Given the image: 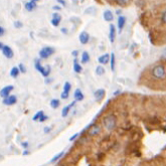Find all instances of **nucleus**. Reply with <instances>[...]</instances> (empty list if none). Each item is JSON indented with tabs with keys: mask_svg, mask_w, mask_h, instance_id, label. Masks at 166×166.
Listing matches in <instances>:
<instances>
[{
	"mask_svg": "<svg viewBox=\"0 0 166 166\" xmlns=\"http://www.w3.org/2000/svg\"><path fill=\"white\" fill-rule=\"evenodd\" d=\"M103 126L107 131H113L117 126V117L114 114H109L104 117Z\"/></svg>",
	"mask_w": 166,
	"mask_h": 166,
	"instance_id": "f257e3e1",
	"label": "nucleus"
},
{
	"mask_svg": "<svg viewBox=\"0 0 166 166\" xmlns=\"http://www.w3.org/2000/svg\"><path fill=\"white\" fill-rule=\"evenodd\" d=\"M151 76L155 80H164L166 76V68L163 64H155L151 70Z\"/></svg>",
	"mask_w": 166,
	"mask_h": 166,
	"instance_id": "f03ea898",
	"label": "nucleus"
},
{
	"mask_svg": "<svg viewBox=\"0 0 166 166\" xmlns=\"http://www.w3.org/2000/svg\"><path fill=\"white\" fill-rule=\"evenodd\" d=\"M54 54H55V50H54V48L50 47V46H46V47H43L42 50H40L39 56H40V59H46L47 58H50V56Z\"/></svg>",
	"mask_w": 166,
	"mask_h": 166,
	"instance_id": "7ed1b4c3",
	"label": "nucleus"
},
{
	"mask_svg": "<svg viewBox=\"0 0 166 166\" xmlns=\"http://www.w3.org/2000/svg\"><path fill=\"white\" fill-rule=\"evenodd\" d=\"M35 68H36V70H37L43 76H48V75H50V66H47L46 68L42 67V64L40 63L38 60H36V63H35Z\"/></svg>",
	"mask_w": 166,
	"mask_h": 166,
	"instance_id": "20e7f679",
	"label": "nucleus"
},
{
	"mask_svg": "<svg viewBox=\"0 0 166 166\" xmlns=\"http://www.w3.org/2000/svg\"><path fill=\"white\" fill-rule=\"evenodd\" d=\"M71 89H72V86L71 84L67 82L66 84H64L63 86V92L62 93V95H60V97H62V99H68V96H70V92H71Z\"/></svg>",
	"mask_w": 166,
	"mask_h": 166,
	"instance_id": "39448f33",
	"label": "nucleus"
},
{
	"mask_svg": "<svg viewBox=\"0 0 166 166\" xmlns=\"http://www.w3.org/2000/svg\"><path fill=\"white\" fill-rule=\"evenodd\" d=\"M17 102V99H16L15 96H12V95H9L6 98H4L3 100V104L6 105V106H12V105L16 104Z\"/></svg>",
	"mask_w": 166,
	"mask_h": 166,
	"instance_id": "423d86ee",
	"label": "nucleus"
},
{
	"mask_svg": "<svg viewBox=\"0 0 166 166\" xmlns=\"http://www.w3.org/2000/svg\"><path fill=\"white\" fill-rule=\"evenodd\" d=\"M2 54L4 55V56H6L7 59H12L13 58V50H11V47L10 46H4L2 47Z\"/></svg>",
	"mask_w": 166,
	"mask_h": 166,
	"instance_id": "0eeeda50",
	"label": "nucleus"
},
{
	"mask_svg": "<svg viewBox=\"0 0 166 166\" xmlns=\"http://www.w3.org/2000/svg\"><path fill=\"white\" fill-rule=\"evenodd\" d=\"M101 127L99 125H93V126L89 129V135L90 136H97L101 133Z\"/></svg>",
	"mask_w": 166,
	"mask_h": 166,
	"instance_id": "6e6552de",
	"label": "nucleus"
},
{
	"mask_svg": "<svg viewBox=\"0 0 166 166\" xmlns=\"http://www.w3.org/2000/svg\"><path fill=\"white\" fill-rule=\"evenodd\" d=\"M116 38V27L114 24H110V28H109V39L113 43L115 42Z\"/></svg>",
	"mask_w": 166,
	"mask_h": 166,
	"instance_id": "1a4fd4ad",
	"label": "nucleus"
},
{
	"mask_svg": "<svg viewBox=\"0 0 166 166\" xmlns=\"http://www.w3.org/2000/svg\"><path fill=\"white\" fill-rule=\"evenodd\" d=\"M105 90L104 89H98L97 91H95L94 93V96H95V98H96V101L97 102H100V101H102L103 98L105 97Z\"/></svg>",
	"mask_w": 166,
	"mask_h": 166,
	"instance_id": "9d476101",
	"label": "nucleus"
},
{
	"mask_svg": "<svg viewBox=\"0 0 166 166\" xmlns=\"http://www.w3.org/2000/svg\"><path fill=\"white\" fill-rule=\"evenodd\" d=\"M13 90V86H6L4 87L1 91H0V96L2 97V98H6V97L9 96L10 92Z\"/></svg>",
	"mask_w": 166,
	"mask_h": 166,
	"instance_id": "9b49d317",
	"label": "nucleus"
},
{
	"mask_svg": "<svg viewBox=\"0 0 166 166\" xmlns=\"http://www.w3.org/2000/svg\"><path fill=\"white\" fill-rule=\"evenodd\" d=\"M126 21H127V19H126V17H125L124 15L118 16V19H117V23H118V28H119L120 31L124 28L125 24H126Z\"/></svg>",
	"mask_w": 166,
	"mask_h": 166,
	"instance_id": "f8f14e48",
	"label": "nucleus"
},
{
	"mask_svg": "<svg viewBox=\"0 0 166 166\" xmlns=\"http://www.w3.org/2000/svg\"><path fill=\"white\" fill-rule=\"evenodd\" d=\"M79 38H80V42L82 44H87L89 42V40H90V35H89L88 32L83 31L82 33L80 34Z\"/></svg>",
	"mask_w": 166,
	"mask_h": 166,
	"instance_id": "ddd939ff",
	"label": "nucleus"
},
{
	"mask_svg": "<svg viewBox=\"0 0 166 166\" xmlns=\"http://www.w3.org/2000/svg\"><path fill=\"white\" fill-rule=\"evenodd\" d=\"M60 21H62V16L59 13H54L52 14V19H51V24L54 26H59Z\"/></svg>",
	"mask_w": 166,
	"mask_h": 166,
	"instance_id": "4468645a",
	"label": "nucleus"
},
{
	"mask_svg": "<svg viewBox=\"0 0 166 166\" xmlns=\"http://www.w3.org/2000/svg\"><path fill=\"white\" fill-rule=\"evenodd\" d=\"M98 62H99L101 64H107L109 62H110V55H109V54H105V55H103L99 56Z\"/></svg>",
	"mask_w": 166,
	"mask_h": 166,
	"instance_id": "2eb2a0df",
	"label": "nucleus"
},
{
	"mask_svg": "<svg viewBox=\"0 0 166 166\" xmlns=\"http://www.w3.org/2000/svg\"><path fill=\"white\" fill-rule=\"evenodd\" d=\"M104 19L105 21H113V19H114V15H113V12L111 10H106L104 12Z\"/></svg>",
	"mask_w": 166,
	"mask_h": 166,
	"instance_id": "dca6fc26",
	"label": "nucleus"
},
{
	"mask_svg": "<svg viewBox=\"0 0 166 166\" xmlns=\"http://www.w3.org/2000/svg\"><path fill=\"white\" fill-rule=\"evenodd\" d=\"M76 101H75V102H72V103H71L70 105H68V106H66L63 109V112H62V115H63V117H67L68 116V114L70 113V110L75 106V104H76Z\"/></svg>",
	"mask_w": 166,
	"mask_h": 166,
	"instance_id": "f3484780",
	"label": "nucleus"
},
{
	"mask_svg": "<svg viewBox=\"0 0 166 166\" xmlns=\"http://www.w3.org/2000/svg\"><path fill=\"white\" fill-rule=\"evenodd\" d=\"M74 97H75V100L76 101H83L84 98H85V96L83 94V92L80 90V89H76V90L75 91V94H74Z\"/></svg>",
	"mask_w": 166,
	"mask_h": 166,
	"instance_id": "a211bd4d",
	"label": "nucleus"
},
{
	"mask_svg": "<svg viewBox=\"0 0 166 166\" xmlns=\"http://www.w3.org/2000/svg\"><path fill=\"white\" fill-rule=\"evenodd\" d=\"M36 6H37L36 5V2L31 1V0H29V1L25 3V9L27 11H33L36 8Z\"/></svg>",
	"mask_w": 166,
	"mask_h": 166,
	"instance_id": "6ab92c4d",
	"label": "nucleus"
},
{
	"mask_svg": "<svg viewBox=\"0 0 166 166\" xmlns=\"http://www.w3.org/2000/svg\"><path fill=\"white\" fill-rule=\"evenodd\" d=\"M110 67H111V70L114 72L115 67H116V56L114 52H112L110 55Z\"/></svg>",
	"mask_w": 166,
	"mask_h": 166,
	"instance_id": "aec40b11",
	"label": "nucleus"
},
{
	"mask_svg": "<svg viewBox=\"0 0 166 166\" xmlns=\"http://www.w3.org/2000/svg\"><path fill=\"white\" fill-rule=\"evenodd\" d=\"M20 74V71H19V68L17 67H14V68H11V71H10V76H12V78H14L16 79L17 76H19Z\"/></svg>",
	"mask_w": 166,
	"mask_h": 166,
	"instance_id": "412c9836",
	"label": "nucleus"
},
{
	"mask_svg": "<svg viewBox=\"0 0 166 166\" xmlns=\"http://www.w3.org/2000/svg\"><path fill=\"white\" fill-rule=\"evenodd\" d=\"M90 62V55L88 51H84L82 54V63H88Z\"/></svg>",
	"mask_w": 166,
	"mask_h": 166,
	"instance_id": "4be33fe9",
	"label": "nucleus"
},
{
	"mask_svg": "<svg viewBox=\"0 0 166 166\" xmlns=\"http://www.w3.org/2000/svg\"><path fill=\"white\" fill-rule=\"evenodd\" d=\"M74 71L76 72V74H80V72H82V71H83V68H82V66L76 62V59H75V62H74Z\"/></svg>",
	"mask_w": 166,
	"mask_h": 166,
	"instance_id": "5701e85b",
	"label": "nucleus"
},
{
	"mask_svg": "<svg viewBox=\"0 0 166 166\" xmlns=\"http://www.w3.org/2000/svg\"><path fill=\"white\" fill-rule=\"evenodd\" d=\"M105 72H106V71H105L103 66H98L96 68V74L98 76H103Z\"/></svg>",
	"mask_w": 166,
	"mask_h": 166,
	"instance_id": "b1692460",
	"label": "nucleus"
},
{
	"mask_svg": "<svg viewBox=\"0 0 166 166\" xmlns=\"http://www.w3.org/2000/svg\"><path fill=\"white\" fill-rule=\"evenodd\" d=\"M50 106L52 109H56V108H59V100H56V99H54V100H51V102H50Z\"/></svg>",
	"mask_w": 166,
	"mask_h": 166,
	"instance_id": "393cba45",
	"label": "nucleus"
},
{
	"mask_svg": "<svg viewBox=\"0 0 166 166\" xmlns=\"http://www.w3.org/2000/svg\"><path fill=\"white\" fill-rule=\"evenodd\" d=\"M63 154H64V152H60V153H59L58 155H55V156L54 157V158H52V159L50 160V162H51V163H55V161H58V160H59L60 158H62Z\"/></svg>",
	"mask_w": 166,
	"mask_h": 166,
	"instance_id": "a878e982",
	"label": "nucleus"
},
{
	"mask_svg": "<svg viewBox=\"0 0 166 166\" xmlns=\"http://www.w3.org/2000/svg\"><path fill=\"white\" fill-rule=\"evenodd\" d=\"M129 1H130V0H116L117 4H119L120 6H125V5H127V4L129 3Z\"/></svg>",
	"mask_w": 166,
	"mask_h": 166,
	"instance_id": "bb28decb",
	"label": "nucleus"
},
{
	"mask_svg": "<svg viewBox=\"0 0 166 166\" xmlns=\"http://www.w3.org/2000/svg\"><path fill=\"white\" fill-rule=\"evenodd\" d=\"M43 114V111H39V112H37V113H36V115L33 117V120L34 121H37L39 118H40V116H42Z\"/></svg>",
	"mask_w": 166,
	"mask_h": 166,
	"instance_id": "cd10ccee",
	"label": "nucleus"
},
{
	"mask_svg": "<svg viewBox=\"0 0 166 166\" xmlns=\"http://www.w3.org/2000/svg\"><path fill=\"white\" fill-rule=\"evenodd\" d=\"M18 68H19L20 72H23V74L26 72V68H25V67H24L22 63H20V64H19V66H18Z\"/></svg>",
	"mask_w": 166,
	"mask_h": 166,
	"instance_id": "c85d7f7f",
	"label": "nucleus"
},
{
	"mask_svg": "<svg viewBox=\"0 0 166 166\" xmlns=\"http://www.w3.org/2000/svg\"><path fill=\"white\" fill-rule=\"evenodd\" d=\"M47 118H48V117L44 115V113H43V114L40 116V118L38 119V121H39V122H44L46 120H47Z\"/></svg>",
	"mask_w": 166,
	"mask_h": 166,
	"instance_id": "c756f323",
	"label": "nucleus"
},
{
	"mask_svg": "<svg viewBox=\"0 0 166 166\" xmlns=\"http://www.w3.org/2000/svg\"><path fill=\"white\" fill-rule=\"evenodd\" d=\"M14 26L17 27V28H21L22 27V23L20 22V21H15L14 22Z\"/></svg>",
	"mask_w": 166,
	"mask_h": 166,
	"instance_id": "7c9ffc66",
	"label": "nucleus"
},
{
	"mask_svg": "<svg viewBox=\"0 0 166 166\" xmlns=\"http://www.w3.org/2000/svg\"><path fill=\"white\" fill-rule=\"evenodd\" d=\"M161 20H162V22H163L164 24H166V10L163 12L162 17H161Z\"/></svg>",
	"mask_w": 166,
	"mask_h": 166,
	"instance_id": "2f4dec72",
	"label": "nucleus"
},
{
	"mask_svg": "<svg viewBox=\"0 0 166 166\" xmlns=\"http://www.w3.org/2000/svg\"><path fill=\"white\" fill-rule=\"evenodd\" d=\"M78 136H79V133H76V134H75L74 136H72L71 138H70V141H74V140H75Z\"/></svg>",
	"mask_w": 166,
	"mask_h": 166,
	"instance_id": "473e14b6",
	"label": "nucleus"
},
{
	"mask_svg": "<svg viewBox=\"0 0 166 166\" xmlns=\"http://www.w3.org/2000/svg\"><path fill=\"white\" fill-rule=\"evenodd\" d=\"M4 32H5V30H4V28L2 26H0V36H2L4 34Z\"/></svg>",
	"mask_w": 166,
	"mask_h": 166,
	"instance_id": "72a5a7b5",
	"label": "nucleus"
},
{
	"mask_svg": "<svg viewBox=\"0 0 166 166\" xmlns=\"http://www.w3.org/2000/svg\"><path fill=\"white\" fill-rule=\"evenodd\" d=\"M58 2L59 3H60V4H62V5H63V6H66V1H64V0H58Z\"/></svg>",
	"mask_w": 166,
	"mask_h": 166,
	"instance_id": "f704fd0d",
	"label": "nucleus"
},
{
	"mask_svg": "<svg viewBox=\"0 0 166 166\" xmlns=\"http://www.w3.org/2000/svg\"><path fill=\"white\" fill-rule=\"evenodd\" d=\"M72 55L75 56V58H76V56H78V55H79V52H78V50H74L72 52Z\"/></svg>",
	"mask_w": 166,
	"mask_h": 166,
	"instance_id": "c9c22d12",
	"label": "nucleus"
},
{
	"mask_svg": "<svg viewBox=\"0 0 166 166\" xmlns=\"http://www.w3.org/2000/svg\"><path fill=\"white\" fill-rule=\"evenodd\" d=\"M52 9L59 11V10H60V7H59V6H54V7H52Z\"/></svg>",
	"mask_w": 166,
	"mask_h": 166,
	"instance_id": "e433bc0d",
	"label": "nucleus"
},
{
	"mask_svg": "<svg viewBox=\"0 0 166 166\" xmlns=\"http://www.w3.org/2000/svg\"><path fill=\"white\" fill-rule=\"evenodd\" d=\"M22 146H23L24 148H27V147H28V143H27V142H24V143H22Z\"/></svg>",
	"mask_w": 166,
	"mask_h": 166,
	"instance_id": "4c0bfd02",
	"label": "nucleus"
},
{
	"mask_svg": "<svg viewBox=\"0 0 166 166\" xmlns=\"http://www.w3.org/2000/svg\"><path fill=\"white\" fill-rule=\"evenodd\" d=\"M50 128H48V127H46V128H44V132H46V133L50 132Z\"/></svg>",
	"mask_w": 166,
	"mask_h": 166,
	"instance_id": "58836bf2",
	"label": "nucleus"
},
{
	"mask_svg": "<svg viewBox=\"0 0 166 166\" xmlns=\"http://www.w3.org/2000/svg\"><path fill=\"white\" fill-rule=\"evenodd\" d=\"M120 93H121V91H116V92L114 93V95L116 96V95H118V94H120Z\"/></svg>",
	"mask_w": 166,
	"mask_h": 166,
	"instance_id": "ea45409f",
	"label": "nucleus"
},
{
	"mask_svg": "<svg viewBox=\"0 0 166 166\" xmlns=\"http://www.w3.org/2000/svg\"><path fill=\"white\" fill-rule=\"evenodd\" d=\"M62 31H63V32H68V30L66 29V28H63V29H62Z\"/></svg>",
	"mask_w": 166,
	"mask_h": 166,
	"instance_id": "a19ab883",
	"label": "nucleus"
},
{
	"mask_svg": "<svg viewBox=\"0 0 166 166\" xmlns=\"http://www.w3.org/2000/svg\"><path fill=\"white\" fill-rule=\"evenodd\" d=\"M4 46H3V44L1 43V42H0V50H2V47H3Z\"/></svg>",
	"mask_w": 166,
	"mask_h": 166,
	"instance_id": "79ce46f5",
	"label": "nucleus"
},
{
	"mask_svg": "<svg viewBox=\"0 0 166 166\" xmlns=\"http://www.w3.org/2000/svg\"><path fill=\"white\" fill-rule=\"evenodd\" d=\"M23 154H24V155H27V154H28V152H27V151H25V152H23Z\"/></svg>",
	"mask_w": 166,
	"mask_h": 166,
	"instance_id": "37998d69",
	"label": "nucleus"
},
{
	"mask_svg": "<svg viewBox=\"0 0 166 166\" xmlns=\"http://www.w3.org/2000/svg\"><path fill=\"white\" fill-rule=\"evenodd\" d=\"M31 1H34V2H37V1H39V0H31Z\"/></svg>",
	"mask_w": 166,
	"mask_h": 166,
	"instance_id": "c03bdc74",
	"label": "nucleus"
}]
</instances>
